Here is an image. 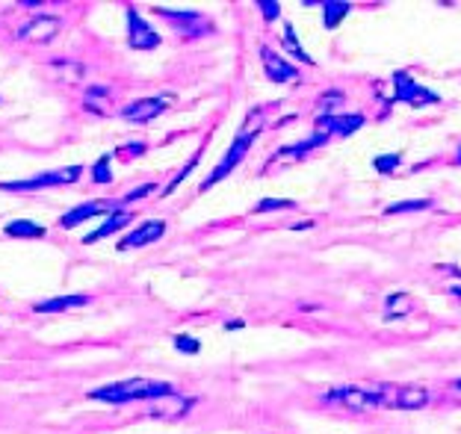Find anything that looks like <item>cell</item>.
<instances>
[{
  "instance_id": "cell-1",
  "label": "cell",
  "mask_w": 461,
  "mask_h": 434,
  "mask_svg": "<svg viewBox=\"0 0 461 434\" xmlns=\"http://www.w3.org/2000/svg\"><path fill=\"white\" fill-rule=\"evenodd\" d=\"M175 387L166 381H148V379H130V381H118L110 387H98L89 393V399H101V402H113V405H125V402H136V399H166L172 396Z\"/></svg>"
},
{
  "instance_id": "cell-2",
  "label": "cell",
  "mask_w": 461,
  "mask_h": 434,
  "mask_svg": "<svg viewBox=\"0 0 461 434\" xmlns=\"http://www.w3.org/2000/svg\"><path fill=\"white\" fill-rule=\"evenodd\" d=\"M260 127H264V112L260 110H252L249 115H246V122H243V127H239V133H237V139L231 142V148H228V154L222 157V163H219L213 171H210V177L202 184V192L204 189H210L213 184H219L222 177L228 174V171H234L239 163H243V157H246V151L252 148V142L257 139V133H260Z\"/></svg>"
},
{
  "instance_id": "cell-3",
  "label": "cell",
  "mask_w": 461,
  "mask_h": 434,
  "mask_svg": "<svg viewBox=\"0 0 461 434\" xmlns=\"http://www.w3.org/2000/svg\"><path fill=\"white\" fill-rule=\"evenodd\" d=\"M80 174H83V166H66V169H56V171H42V174L24 177V181L0 184V189H4V192H36V189H48V186L74 184Z\"/></svg>"
},
{
  "instance_id": "cell-4",
  "label": "cell",
  "mask_w": 461,
  "mask_h": 434,
  "mask_svg": "<svg viewBox=\"0 0 461 434\" xmlns=\"http://www.w3.org/2000/svg\"><path fill=\"white\" fill-rule=\"evenodd\" d=\"M128 45L133 51H151L160 45V33L148 27V21L133 6H128Z\"/></svg>"
},
{
  "instance_id": "cell-5",
  "label": "cell",
  "mask_w": 461,
  "mask_h": 434,
  "mask_svg": "<svg viewBox=\"0 0 461 434\" xmlns=\"http://www.w3.org/2000/svg\"><path fill=\"white\" fill-rule=\"evenodd\" d=\"M328 399H334V402H343L346 408H355V411H367V408H375V405H382V402H388V396H385V390H364V387H340V390H334Z\"/></svg>"
},
{
  "instance_id": "cell-6",
  "label": "cell",
  "mask_w": 461,
  "mask_h": 434,
  "mask_svg": "<svg viewBox=\"0 0 461 434\" xmlns=\"http://www.w3.org/2000/svg\"><path fill=\"white\" fill-rule=\"evenodd\" d=\"M115 210V201H86V204H77L74 210L63 213V219H59V228L71 231L74 225H83L86 219H95V216H107Z\"/></svg>"
},
{
  "instance_id": "cell-7",
  "label": "cell",
  "mask_w": 461,
  "mask_h": 434,
  "mask_svg": "<svg viewBox=\"0 0 461 434\" xmlns=\"http://www.w3.org/2000/svg\"><path fill=\"white\" fill-rule=\"evenodd\" d=\"M163 233H166V222H163V219H151V222H145V225L133 228V231L125 236V240L118 243V251L143 248V245H148V243H157Z\"/></svg>"
},
{
  "instance_id": "cell-8",
  "label": "cell",
  "mask_w": 461,
  "mask_h": 434,
  "mask_svg": "<svg viewBox=\"0 0 461 434\" xmlns=\"http://www.w3.org/2000/svg\"><path fill=\"white\" fill-rule=\"evenodd\" d=\"M393 80H396V97H399V101L414 104V107H423V104H435L437 101V95L426 92L420 83H414L405 71H396Z\"/></svg>"
},
{
  "instance_id": "cell-9",
  "label": "cell",
  "mask_w": 461,
  "mask_h": 434,
  "mask_svg": "<svg viewBox=\"0 0 461 434\" xmlns=\"http://www.w3.org/2000/svg\"><path fill=\"white\" fill-rule=\"evenodd\" d=\"M59 33V18L53 15H36L18 30V38H27V42H51Z\"/></svg>"
},
{
  "instance_id": "cell-10",
  "label": "cell",
  "mask_w": 461,
  "mask_h": 434,
  "mask_svg": "<svg viewBox=\"0 0 461 434\" xmlns=\"http://www.w3.org/2000/svg\"><path fill=\"white\" fill-rule=\"evenodd\" d=\"M160 112H166V101H163V97H143V101L128 104V107L122 110V118H128V122L145 125V122H154Z\"/></svg>"
},
{
  "instance_id": "cell-11",
  "label": "cell",
  "mask_w": 461,
  "mask_h": 434,
  "mask_svg": "<svg viewBox=\"0 0 461 434\" xmlns=\"http://www.w3.org/2000/svg\"><path fill=\"white\" fill-rule=\"evenodd\" d=\"M260 59H264V71H266V77L272 83H287V80H296L299 77V71L287 63V59H281L269 48H260Z\"/></svg>"
},
{
  "instance_id": "cell-12",
  "label": "cell",
  "mask_w": 461,
  "mask_h": 434,
  "mask_svg": "<svg viewBox=\"0 0 461 434\" xmlns=\"http://www.w3.org/2000/svg\"><path fill=\"white\" fill-rule=\"evenodd\" d=\"M89 305V295L83 292H71V295H53L48 302H38L33 310L36 313H63V310H71V307H83Z\"/></svg>"
},
{
  "instance_id": "cell-13",
  "label": "cell",
  "mask_w": 461,
  "mask_h": 434,
  "mask_svg": "<svg viewBox=\"0 0 461 434\" xmlns=\"http://www.w3.org/2000/svg\"><path fill=\"white\" fill-rule=\"evenodd\" d=\"M429 402V390L426 387H403V390H396V396H393V405L396 408H403V411H417V408H423Z\"/></svg>"
},
{
  "instance_id": "cell-14",
  "label": "cell",
  "mask_w": 461,
  "mask_h": 434,
  "mask_svg": "<svg viewBox=\"0 0 461 434\" xmlns=\"http://www.w3.org/2000/svg\"><path fill=\"white\" fill-rule=\"evenodd\" d=\"M133 219L130 213H125V210H115V213H110V219L98 228V231H92V233H86V245H92V243H98V240H104V236H110V233H115V231H122L128 222Z\"/></svg>"
},
{
  "instance_id": "cell-15",
  "label": "cell",
  "mask_w": 461,
  "mask_h": 434,
  "mask_svg": "<svg viewBox=\"0 0 461 434\" xmlns=\"http://www.w3.org/2000/svg\"><path fill=\"white\" fill-rule=\"evenodd\" d=\"M6 236H12V240H38V236H45V225H38L33 219H15L4 228Z\"/></svg>"
},
{
  "instance_id": "cell-16",
  "label": "cell",
  "mask_w": 461,
  "mask_h": 434,
  "mask_svg": "<svg viewBox=\"0 0 461 434\" xmlns=\"http://www.w3.org/2000/svg\"><path fill=\"white\" fill-rule=\"evenodd\" d=\"M361 125H364V115H340V118H323V122H319V127H328L337 133H355Z\"/></svg>"
},
{
  "instance_id": "cell-17",
  "label": "cell",
  "mask_w": 461,
  "mask_h": 434,
  "mask_svg": "<svg viewBox=\"0 0 461 434\" xmlns=\"http://www.w3.org/2000/svg\"><path fill=\"white\" fill-rule=\"evenodd\" d=\"M107 89L104 86H89L86 89V97H83V107L89 110V112H104V107H107Z\"/></svg>"
},
{
  "instance_id": "cell-18",
  "label": "cell",
  "mask_w": 461,
  "mask_h": 434,
  "mask_svg": "<svg viewBox=\"0 0 461 434\" xmlns=\"http://www.w3.org/2000/svg\"><path fill=\"white\" fill-rule=\"evenodd\" d=\"M53 68H63L66 71V83H74V80H80V77H83V65L71 63V59H66V56L53 59Z\"/></svg>"
},
{
  "instance_id": "cell-19",
  "label": "cell",
  "mask_w": 461,
  "mask_h": 434,
  "mask_svg": "<svg viewBox=\"0 0 461 434\" xmlns=\"http://www.w3.org/2000/svg\"><path fill=\"white\" fill-rule=\"evenodd\" d=\"M92 181L95 184H110L113 181V171H110V154H104L101 160L92 166Z\"/></svg>"
},
{
  "instance_id": "cell-20",
  "label": "cell",
  "mask_w": 461,
  "mask_h": 434,
  "mask_svg": "<svg viewBox=\"0 0 461 434\" xmlns=\"http://www.w3.org/2000/svg\"><path fill=\"white\" fill-rule=\"evenodd\" d=\"M426 207H432V201H429V199H411V201L390 204V207H388V213H390V216H393V213H414V210H426Z\"/></svg>"
},
{
  "instance_id": "cell-21",
  "label": "cell",
  "mask_w": 461,
  "mask_h": 434,
  "mask_svg": "<svg viewBox=\"0 0 461 434\" xmlns=\"http://www.w3.org/2000/svg\"><path fill=\"white\" fill-rule=\"evenodd\" d=\"M349 12V4H326V24L328 27H337L340 18Z\"/></svg>"
},
{
  "instance_id": "cell-22",
  "label": "cell",
  "mask_w": 461,
  "mask_h": 434,
  "mask_svg": "<svg viewBox=\"0 0 461 434\" xmlns=\"http://www.w3.org/2000/svg\"><path fill=\"white\" fill-rule=\"evenodd\" d=\"M399 163H403V154H390V157H375L373 160V166H375V171H382V174H390Z\"/></svg>"
},
{
  "instance_id": "cell-23",
  "label": "cell",
  "mask_w": 461,
  "mask_h": 434,
  "mask_svg": "<svg viewBox=\"0 0 461 434\" xmlns=\"http://www.w3.org/2000/svg\"><path fill=\"white\" fill-rule=\"evenodd\" d=\"M284 42H287V48H290V51H293V53H296L299 59H302V63H308V65L314 63V59H311V56H308V53H305L302 48H299V42H296V30H293L290 24L284 27Z\"/></svg>"
},
{
  "instance_id": "cell-24",
  "label": "cell",
  "mask_w": 461,
  "mask_h": 434,
  "mask_svg": "<svg viewBox=\"0 0 461 434\" xmlns=\"http://www.w3.org/2000/svg\"><path fill=\"white\" fill-rule=\"evenodd\" d=\"M293 207V201L287 199H264V201H257L254 204V213H269V210H287Z\"/></svg>"
},
{
  "instance_id": "cell-25",
  "label": "cell",
  "mask_w": 461,
  "mask_h": 434,
  "mask_svg": "<svg viewBox=\"0 0 461 434\" xmlns=\"http://www.w3.org/2000/svg\"><path fill=\"white\" fill-rule=\"evenodd\" d=\"M198 160H202V154H195V157H192V160H190V163H187L184 169H180V174H177V177H175V181H172V184H169L166 189H163V195H172V192H175V189H177L180 184H184V177H187V174H190V171L195 169V163H198Z\"/></svg>"
},
{
  "instance_id": "cell-26",
  "label": "cell",
  "mask_w": 461,
  "mask_h": 434,
  "mask_svg": "<svg viewBox=\"0 0 461 434\" xmlns=\"http://www.w3.org/2000/svg\"><path fill=\"white\" fill-rule=\"evenodd\" d=\"M175 349L177 351H187V354H195L198 349H202V343H198L195 337H184V334H180V337H175Z\"/></svg>"
},
{
  "instance_id": "cell-27",
  "label": "cell",
  "mask_w": 461,
  "mask_h": 434,
  "mask_svg": "<svg viewBox=\"0 0 461 434\" xmlns=\"http://www.w3.org/2000/svg\"><path fill=\"white\" fill-rule=\"evenodd\" d=\"M154 192V184H143V186H136L133 192H128L125 199H122V204H130V201H139V199H145V195H151Z\"/></svg>"
},
{
  "instance_id": "cell-28",
  "label": "cell",
  "mask_w": 461,
  "mask_h": 434,
  "mask_svg": "<svg viewBox=\"0 0 461 434\" xmlns=\"http://www.w3.org/2000/svg\"><path fill=\"white\" fill-rule=\"evenodd\" d=\"M337 104H343V95H340V92H331V95L319 97V110H334Z\"/></svg>"
},
{
  "instance_id": "cell-29",
  "label": "cell",
  "mask_w": 461,
  "mask_h": 434,
  "mask_svg": "<svg viewBox=\"0 0 461 434\" xmlns=\"http://www.w3.org/2000/svg\"><path fill=\"white\" fill-rule=\"evenodd\" d=\"M143 151H145V142H130L125 148H118V154H122V157H136V154H143Z\"/></svg>"
},
{
  "instance_id": "cell-30",
  "label": "cell",
  "mask_w": 461,
  "mask_h": 434,
  "mask_svg": "<svg viewBox=\"0 0 461 434\" xmlns=\"http://www.w3.org/2000/svg\"><path fill=\"white\" fill-rule=\"evenodd\" d=\"M260 9H264V18H266V21H275V18H278V4H257Z\"/></svg>"
},
{
  "instance_id": "cell-31",
  "label": "cell",
  "mask_w": 461,
  "mask_h": 434,
  "mask_svg": "<svg viewBox=\"0 0 461 434\" xmlns=\"http://www.w3.org/2000/svg\"><path fill=\"white\" fill-rule=\"evenodd\" d=\"M452 292H455V295H461V290H452Z\"/></svg>"
},
{
  "instance_id": "cell-32",
  "label": "cell",
  "mask_w": 461,
  "mask_h": 434,
  "mask_svg": "<svg viewBox=\"0 0 461 434\" xmlns=\"http://www.w3.org/2000/svg\"><path fill=\"white\" fill-rule=\"evenodd\" d=\"M455 387H458V390H461V381H458V384H455Z\"/></svg>"
}]
</instances>
